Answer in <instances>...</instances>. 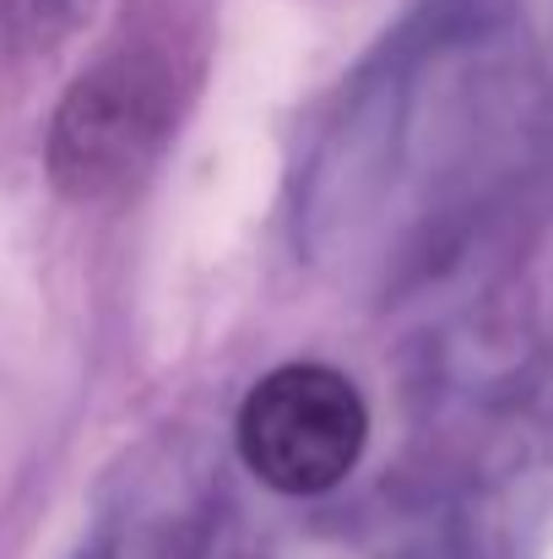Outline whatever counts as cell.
Segmentation results:
<instances>
[{
  "label": "cell",
  "mask_w": 553,
  "mask_h": 559,
  "mask_svg": "<svg viewBox=\"0 0 553 559\" xmlns=\"http://www.w3.org/2000/svg\"><path fill=\"white\" fill-rule=\"evenodd\" d=\"M364 440V396L332 365H282L239 407V451L277 495H326L359 467Z\"/></svg>",
  "instance_id": "1"
},
{
  "label": "cell",
  "mask_w": 553,
  "mask_h": 559,
  "mask_svg": "<svg viewBox=\"0 0 553 559\" xmlns=\"http://www.w3.org/2000/svg\"><path fill=\"white\" fill-rule=\"evenodd\" d=\"M169 115L175 82L147 55H115L98 71H87L71 87L49 136V169L60 190L82 201L125 190L164 147Z\"/></svg>",
  "instance_id": "2"
}]
</instances>
